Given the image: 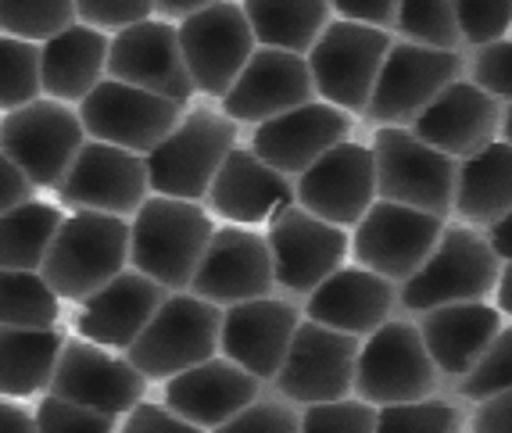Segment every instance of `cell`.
<instances>
[{"mask_svg":"<svg viewBox=\"0 0 512 433\" xmlns=\"http://www.w3.org/2000/svg\"><path fill=\"white\" fill-rule=\"evenodd\" d=\"M215 222L197 201L151 194L129 222V265L165 290H187Z\"/></svg>","mask_w":512,"mask_h":433,"instance_id":"1","label":"cell"},{"mask_svg":"<svg viewBox=\"0 0 512 433\" xmlns=\"http://www.w3.org/2000/svg\"><path fill=\"white\" fill-rule=\"evenodd\" d=\"M129 265V222L122 215L76 212L61 219L40 276L61 301H83Z\"/></svg>","mask_w":512,"mask_h":433,"instance_id":"2","label":"cell"},{"mask_svg":"<svg viewBox=\"0 0 512 433\" xmlns=\"http://www.w3.org/2000/svg\"><path fill=\"white\" fill-rule=\"evenodd\" d=\"M237 147V122L215 108H190L154 151L144 154L147 187L162 197L205 201L222 158Z\"/></svg>","mask_w":512,"mask_h":433,"instance_id":"3","label":"cell"},{"mask_svg":"<svg viewBox=\"0 0 512 433\" xmlns=\"http://www.w3.org/2000/svg\"><path fill=\"white\" fill-rule=\"evenodd\" d=\"M498 272H502V258L487 244L484 233L470 226H444L434 251L402 283L398 301L419 315L441 305L484 301L495 294Z\"/></svg>","mask_w":512,"mask_h":433,"instance_id":"4","label":"cell"},{"mask_svg":"<svg viewBox=\"0 0 512 433\" xmlns=\"http://www.w3.org/2000/svg\"><path fill=\"white\" fill-rule=\"evenodd\" d=\"M222 308L197 294H169L151 315V323L122 355L144 373V380H169L183 369L219 355Z\"/></svg>","mask_w":512,"mask_h":433,"instance_id":"5","label":"cell"},{"mask_svg":"<svg viewBox=\"0 0 512 433\" xmlns=\"http://www.w3.org/2000/svg\"><path fill=\"white\" fill-rule=\"evenodd\" d=\"M441 383L419 326H412L409 319H387L362 340L355 362V394L369 405L380 408L430 398L441 391Z\"/></svg>","mask_w":512,"mask_h":433,"instance_id":"6","label":"cell"},{"mask_svg":"<svg viewBox=\"0 0 512 433\" xmlns=\"http://www.w3.org/2000/svg\"><path fill=\"white\" fill-rule=\"evenodd\" d=\"M391 43L387 29L362 26L348 18L330 22L305 54L316 94L333 108L362 115Z\"/></svg>","mask_w":512,"mask_h":433,"instance_id":"7","label":"cell"},{"mask_svg":"<svg viewBox=\"0 0 512 433\" xmlns=\"http://www.w3.org/2000/svg\"><path fill=\"white\" fill-rule=\"evenodd\" d=\"M376 197L409 204L419 212L448 215L455 197L459 162L423 144L409 126H380L373 136Z\"/></svg>","mask_w":512,"mask_h":433,"instance_id":"8","label":"cell"},{"mask_svg":"<svg viewBox=\"0 0 512 433\" xmlns=\"http://www.w3.org/2000/svg\"><path fill=\"white\" fill-rule=\"evenodd\" d=\"M83 144L86 129L79 111L54 97H36L22 108L4 111L0 119V151L26 172L36 190L58 187Z\"/></svg>","mask_w":512,"mask_h":433,"instance_id":"9","label":"cell"},{"mask_svg":"<svg viewBox=\"0 0 512 433\" xmlns=\"http://www.w3.org/2000/svg\"><path fill=\"white\" fill-rule=\"evenodd\" d=\"M362 340L351 333L330 330L323 323L301 319L283 355L273 383L276 394L291 405H319V401L348 398L355 391V362Z\"/></svg>","mask_w":512,"mask_h":433,"instance_id":"10","label":"cell"},{"mask_svg":"<svg viewBox=\"0 0 512 433\" xmlns=\"http://www.w3.org/2000/svg\"><path fill=\"white\" fill-rule=\"evenodd\" d=\"M176 36H180V51L194 90L215 97V101L226 97L233 79L240 76V68L248 65V58L258 47L248 15L233 0H219L212 8L187 15Z\"/></svg>","mask_w":512,"mask_h":433,"instance_id":"11","label":"cell"},{"mask_svg":"<svg viewBox=\"0 0 512 433\" xmlns=\"http://www.w3.org/2000/svg\"><path fill=\"white\" fill-rule=\"evenodd\" d=\"M459 76V51H437V47H419L409 40L391 43L362 115L373 126H409L419 111Z\"/></svg>","mask_w":512,"mask_h":433,"instance_id":"12","label":"cell"},{"mask_svg":"<svg viewBox=\"0 0 512 433\" xmlns=\"http://www.w3.org/2000/svg\"><path fill=\"white\" fill-rule=\"evenodd\" d=\"M79 122L90 140L126 147L133 154H147L172 133V126L183 119V104L158 97L140 86L101 79L90 94L79 101Z\"/></svg>","mask_w":512,"mask_h":433,"instance_id":"13","label":"cell"},{"mask_svg":"<svg viewBox=\"0 0 512 433\" xmlns=\"http://www.w3.org/2000/svg\"><path fill=\"white\" fill-rule=\"evenodd\" d=\"M441 230V215L376 197L366 208V215L355 222L351 251H355V262L362 269L376 272L391 283H405L423 265V258L434 251Z\"/></svg>","mask_w":512,"mask_h":433,"instance_id":"14","label":"cell"},{"mask_svg":"<svg viewBox=\"0 0 512 433\" xmlns=\"http://www.w3.org/2000/svg\"><path fill=\"white\" fill-rule=\"evenodd\" d=\"M54 190L72 212H104L126 219L147 201V162L144 154L126 147L86 140Z\"/></svg>","mask_w":512,"mask_h":433,"instance_id":"15","label":"cell"},{"mask_svg":"<svg viewBox=\"0 0 512 433\" xmlns=\"http://www.w3.org/2000/svg\"><path fill=\"white\" fill-rule=\"evenodd\" d=\"M273 258V280L287 294H308L337 272L348 258V233L319 215L305 212L298 201L283 208L265 233Z\"/></svg>","mask_w":512,"mask_h":433,"instance_id":"16","label":"cell"},{"mask_svg":"<svg viewBox=\"0 0 512 433\" xmlns=\"http://www.w3.org/2000/svg\"><path fill=\"white\" fill-rule=\"evenodd\" d=\"M144 391V373H137V366L122 351L101 348V344L83 337L65 340L51 387H47V394H54V398L97 408V412H108L115 419L126 416L137 401H144Z\"/></svg>","mask_w":512,"mask_h":433,"instance_id":"17","label":"cell"},{"mask_svg":"<svg viewBox=\"0 0 512 433\" xmlns=\"http://www.w3.org/2000/svg\"><path fill=\"white\" fill-rule=\"evenodd\" d=\"M104 72H108V79L151 90V94L169 97L183 108L197 94L190 83L187 61H183L176 26L165 18H144L137 26H126L111 36Z\"/></svg>","mask_w":512,"mask_h":433,"instance_id":"18","label":"cell"},{"mask_svg":"<svg viewBox=\"0 0 512 433\" xmlns=\"http://www.w3.org/2000/svg\"><path fill=\"white\" fill-rule=\"evenodd\" d=\"M294 201L305 212L333 222V226H355L376 201V165L373 147L341 140L326 154H319L294 183Z\"/></svg>","mask_w":512,"mask_h":433,"instance_id":"19","label":"cell"},{"mask_svg":"<svg viewBox=\"0 0 512 433\" xmlns=\"http://www.w3.org/2000/svg\"><path fill=\"white\" fill-rule=\"evenodd\" d=\"M273 287V258H269L265 237L251 230H237L230 222L222 230H212L187 290L222 308L237 305V301L265 298V294H273Z\"/></svg>","mask_w":512,"mask_h":433,"instance_id":"20","label":"cell"},{"mask_svg":"<svg viewBox=\"0 0 512 433\" xmlns=\"http://www.w3.org/2000/svg\"><path fill=\"white\" fill-rule=\"evenodd\" d=\"M316 101V86L308 72L305 54L280 51V47H255L248 65L222 97V115L233 122H265L283 111Z\"/></svg>","mask_w":512,"mask_h":433,"instance_id":"21","label":"cell"},{"mask_svg":"<svg viewBox=\"0 0 512 433\" xmlns=\"http://www.w3.org/2000/svg\"><path fill=\"white\" fill-rule=\"evenodd\" d=\"M502 126V101L484 94L477 83L452 79L441 94L409 122L412 133L448 158H470L480 147L498 140Z\"/></svg>","mask_w":512,"mask_h":433,"instance_id":"22","label":"cell"},{"mask_svg":"<svg viewBox=\"0 0 512 433\" xmlns=\"http://www.w3.org/2000/svg\"><path fill=\"white\" fill-rule=\"evenodd\" d=\"M301 323V312L291 301L251 298L226 305L219 326V351L240 369H248L262 383H269L280 369L283 355L291 348V337Z\"/></svg>","mask_w":512,"mask_h":433,"instance_id":"23","label":"cell"},{"mask_svg":"<svg viewBox=\"0 0 512 433\" xmlns=\"http://www.w3.org/2000/svg\"><path fill=\"white\" fill-rule=\"evenodd\" d=\"M348 133H351L348 111L333 108L326 101H308L301 108H291L283 111V115L258 122L255 136H251V151L265 165H273L276 172H283V176L291 179L301 176L333 144L348 140Z\"/></svg>","mask_w":512,"mask_h":433,"instance_id":"24","label":"cell"},{"mask_svg":"<svg viewBox=\"0 0 512 433\" xmlns=\"http://www.w3.org/2000/svg\"><path fill=\"white\" fill-rule=\"evenodd\" d=\"M205 204L208 212L233 226H262V222H273L283 208H291L294 187L291 179L273 165H265L251 147H233L215 172Z\"/></svg>","mask_w":512,"mask_h":433,"instance_id":"25","label":"cell"},{"mask_svg":"<svg viewBox=\"0 0 512 433\" xmlns=\"http://www.w3.org/2000/svg\"><path fill=\"white\" fill-rule=\"evenodd\" d=\"M265 383L226 355L183 369L165 380V405L201 430H215L262 394Z\"/></svg>","mask_w":512,"mask_h":433,"instance_id":"26","label":"cell"},{"mask_svg":"<svg viewBox=\"0 0 512 433\" xmlns=\"http://www.w3.org/2000/svg\"><path fill=\"white\" fill-rule=\"evenodd\" d=\"M165 298H169V290L162 283H154L137 269H122L90 298H83L76 330L83 340H94L101 348L126 351L140 337V330L151 323V315Z\"/></svg>","mask_w":512,"mask_h":433,"instance_id":"27","label":"cell"},{"mask_svg":"<svg viewBox=\"0 0 512 433\" xmlns=\"http://www.w3.org/2000/svg\"><path fill=\"white\" fill-rule=\"evenodd\" d=\"M394 301H398V294H394L391 280L362 269V265L359 269L341 265L316 290H308L305 315L312 323L330 326V330L369 337L376 326L391 319Z\"/></svg>","mask_w":512,"mask_h":433,"instance_id":"28","label":"cell"},{"mask_svg":"<svg viewBox=\"0 0 512 433\" xmlns=\"http://www.w3.org/2000/svg\"><path fill=\"white\" fill-rule=\"evenodd\" d=\"M502 330V312L487 301H462V305H441L423 312L419 337L427 344L441 380L459 383L470 373L473 362Z\"/></svg>","mask_w":512,"mask_h":433,"instance_id":"29","label":"cell"},{"mask_svg":"<svg viewBox=\"0 0 512 433\" xmlns=\"http://www.w3.org/2000/svg\"><path fill=\"white\" fill-rule=\"evenodd\" d=\"M108 36L94 26L72 22L58 36L40 43V86L54 101L79 104L104 79Z\"/></svg>","mask_w":512,"mask_h":433,"instance_id":"30","label":"cell"},{"mask_svg":"<svg viewBox=\"0 0 512 433\" xmlns=\"http://www.w3.org/2000/svg\"><path fill=\"white\" fill-rule=\"evenodd\" d=\"M512 208V144L491 140L455 169L452 212L466 226H491Z\"/></svg>","mask_w":512,"mask_h":433,"instance_id":"31","label":"cell"},{"mask_svg":"<svg viewBox=\"0 0 512 433\" xmlns=\"http://www.w3.org/2000/svg\"><path fill=\"white\" fill-rule=\"evenodd\" d=\"M65 340L58 326H0V398L47 391Z\"/></svg>","mask_w":512,"mask_h":433,"instance_id":"32","label":"cell"},{"mask_svg":"<svg viewBox=\"0 0 512 433\" xmlns=\"http://www.w3.org/2000/svg\"><path fill=\"white\" fill-rule=\"evenodd\" d=\"M248 26L258 47H280L291 54H308L330 26V0H244Z\"/></svg>","mask_w":512,"mask_h":433,"instance_id":"33","label":"cell"},{"mask_svg":"<svg viewBox=\"0 0 512 433\" xmlns=\"http://www.w3.org/2000/svg\"><path fill=\"white\" fill-rule=\"evenodd\" d=\"M61 208L47 201H22L0 215V269H36L61 226Z\"/></svg>","mask_w":512,"mask_h":433,"instance_id":"34","label":"cell"},{"mask_svg":"<svg viewBox=\"0 0 512 433\" xmlns=\"http://www.w3.org/2000/svg\"><path fill=\"white\" fill-rule=\"evenodd\" d=\"M61 298L36 269H0V326H58Z\"/></svg>","mask_w":512,"mask_h":433,"instance_id":"35","label":"cell"},{"mask_svg":"<svg viewBox=\"0 0 512 433\" xmlns=\"http://www.w3.org/2000/svg\"><path fill=\"white\" fill-rule=\"evenodd\" d=\"M394 29L402 33V40L419 43V47H437V51L462 47V29L452 0H398Z\"/></svg>","mask_w":512,"mask_h":433,"instance_id":"36","label":"cell"},{"mask_svg":"<svg viewBox=\"0 0 512 433\" xmlns=\"http://www.w3.org/2000/svg\"><path fill=\"white\" fill-rule=\"evenodd\" d=\"M466 416L452 398H419L376 408V433H462Z\"/></svg>","mask_w":512,"mask_h":433,"instance_id":"37","label":"cell"},{"mask_svg":"<svg viewBox=\"0 0 512 433\" xmlns=\"http://www.w3.org/2000/svg\"><path fill=\"white\" fill-rule=\"evenodd\" d=\"M40 94V43L0 33V111H15Z\"/></svg>","mask_w":512,"mask_h":433,"instance_id":"38","label":"cell"},{"mask_svg":"<svg viewBox=\"0 0 512 433\" xmlns=\"http://www.w3.org/2000/svg\"><path fill=\"white\" fill-rule=\"evenodd\" d=\"M76 22V0H0V33L43 43Z\"/></svg>","mask_w":512,"mask_h":433,"instance_id":"39","label":"cell"},{"mask_svg":"<svg viewBox=\"0 0 512 433\" xmlns=\"http://www.w3.org/2000/svg\"><path fill=\"white\" fill-rule=\"evenodd\" d=\"M455 391L466 401L491 398L498 391H512V326H502L473 369L455 383Z\"/></svg>","mask_w":512,"mask_h":433,"instance_id":"40","label":"cell"},{"mask_svg":"<svg viewBox=\"0 0 512 433\" xmlns=\"http://www.w3.org/2000/svg\"><path fill=\"white\" fill-rule=\"evenodd\" d=\"M208 433H301V412L280 394H258L251 405H244L237 416Z\"/></svg>","mask_w":512,"mask_h":433,"instance_id":"41","label":"cell"},{"mask_svg":"<svg viewBox=\"0 0 512 433\" xmlns=\"http://www.w3.org/2000/svg\"><path fill=\"white\" fill-rule=\"evenodd\" d=\"M301 433H376V405L369 401H319L301 408Z\"/></svg>","mask_w":512,"mask_h":433,"instance_id":"42","label":"cell"},{"mask_svg":"<svg viewBox=\"0 0 512 433\" xmlns=\"http://www.w3.org/2000/svg\"><path fill=\"white\" fill-rule=\"evenodd\" d=\"M36 433H115L119 430V419L108 416V412H97V408L76 405V401L65 398H47L36 405Z\"/></svg>","mask_w":512,"mask_h":433,"instance_id":"43","label":"cell"},{"mask_svg":"<svg viewBox=\"0 0 512 433\" xmlns=\"http://www.w3.org/2000/svg\"><path fill=\"white\" fill-rule=\"evenodd\" d=\"M452 4L462 40L473 43V47L502 40L512 29V0H452Z\"/></svg>","mask_w":512,"mask_h":433,"instance_id":"44","label":"cell"},{"mask_svg":"<svg viewBox=\"0 0 512 433\" xmlns=\"http://www.w3.org/2000/svg\"><path fill=\"white\" fill-rule=\"evenodd\" d=\"M473 83L495 101H512V40L480 43L473 54Z\"/></svg>","mask_w":512,"mask_h":433,"instance_id":"45","label":"cell"},{"mask_svg":"<svg viewBox=\"0 0 512 433\" xmlns=\"http://www.w3.org/2000/svg\"><path fill=\"white\" fill-rule=\"evenodd\" d=\"M154 15V0H76V18L83 26L111 29L119 33L126 26H137Z\"/></svg>","mask_w":512,"mask_h":433,"instance_id":"46","label":"cell"},{"mask_svg":"<svg viewBox=\"0 0 512 433\" xmlns=\"http://www.w3.org/2000/svg\"><path fill=\"white\" fill-rule=\"evenodd\" d=\"M119 433H208V430H201V426L176 416L165 401L162 405H158V401H137V405L126 412V419H122Z\"/></svg>","mask_w":512,"mask_h":433,"instance_id":"47","label":"cell"},{"mask_svg":"<svg viewBox=\"0 0 512 433\" xmlns=\"http://www.w3.org/2000/svg\"><path fill=\"white\" fill-rule=\"evenodd\" d=\"M470 433H512V391L480 398L470 416Z\"/></svg>","mask_w":512,"mask_h":433,"instance_id":"48","label":"cell"},{"mask_svg":"<svg viewBox=\"0 0 512 433\" xmlns=\"http://www.w3.org/2000/svg\"><path fill=\"white\" fill-rule=\"evenodd\" d=\"M330 8L348 22H362V26L376 29H394V11L398 0H330Z\"/></svg>","mask_w":512,"mask_h":433,"instance_id":"49","label":"cell"},{"mask_svg":"<svg viewBox=\"0 0 512 433\" xmlns=\"http://www.w3.org/2000/svg\"><path fill=\"white\" fill-rule=\"evenodd\" d=\"M33 190L36 187L29 183L26 172L18 169L8 154L0 151V215L8 212V208H15V204H22V201H33Z\"/></svg>","mask_w":512,"mask_h":433,"instance_id":"50","label":"cell"},{"mask_svg":"<svg viewBox=\"0 0 512 433\" xmlns=\"http://www.w3.org/2000/svg\"><path fill=\"white\" fill-rule=\"evenodd\" d=\"M0 433H36L33 412L0 398Z\"/></svg>","mask_w":512,"mask_h":433,"instance_id":"51","label":"cell"},{"mask_svg":"<svg viewBox=\"0 0 512 433\" xmlns=\"http://www.w3.org/2000/svg\"><path fill=\"white\" fill-rule=\"evenodd\" d=\"M484 237H487V244L495 247V255L502 258V262H512V208L498 222L487 226Z\"/></svg>","mask_w":512,"mask_h":433,"instance_id":"52","label":"cell"},{"mask_svg":"<svg viewBox=\"0 0 512 433\" xmlns=\"http://www.w3.org/2000/svg\"><path fill=\"white\" fill-rule=\"evenodd\" d=\"M212 4H219V0H154V11L169 22V18H187V15H194V11H205V8H212Z\"/></svg>","mask_w":512,"mask_h":433,"instance_id":"53","label":"cell"},{"mask_svg":"<svg viewBox=\"0 0 512 433\" xmlns=\"http://www.w3.org/2000/svg\"><path fill=\"white\" fill-rule=\"evenodd\" d=\"M495 298H498V312L512 315V262H502V272H498V283H495Z\"/></svg>","mask_w":512,"mask_h":433,"instance_id":"54","label":"cell"},{"mask_svg":"<svg viewBox=\"0 0 512 433\" xmlns=\"http://www.w3.org/2000/svg\"><path fill=\"white\" fill-rule=\"evenodd\" d=\"M498 136H502L505 144H512V101L502 108V126H498Z\"/></svg>","mask_w":512,"mask_h":433,"instance_id":"55","label":"cell"}]
</instances>
